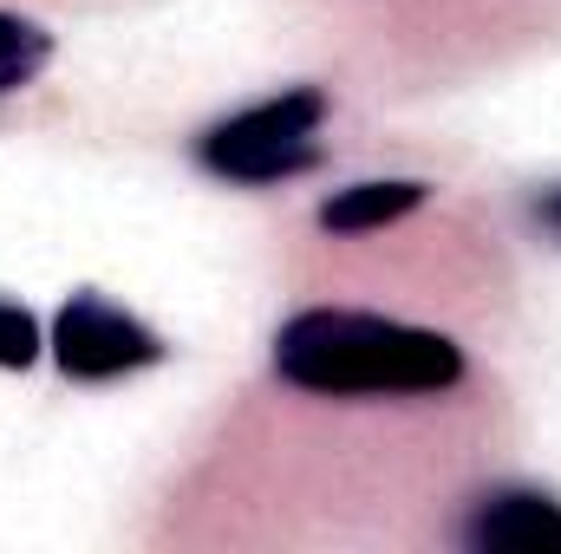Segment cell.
Segmentation results:
<instances>
[{"label": "cell", "mask_w": 561, "mask_h": 554, "mask_svg": "<svg viewBox=\"0 0 561 554\" xmlns=\"http://www.w3.org/2000/svg\"><path fill=\"white\" fill-rule=\"evenodd\" d=\"M46 346H53V366H59L66 379H79V385H105V379L150 372V366H163V353H170L138 313L112 307L105 293H72V300L59 307Z\"/></svg>", "instance_id": "cell-3"}, {"label": "cell", "mask_w": 561, "mask_h": 554, "mask_svg": "<svg viewBox=\"0 0 561 554\" xmlns=\"http://www.w3.org/2000/svg\"><path fill=\"white\" fill-rule=\"evenodd\" d=\"M320 125H327V92L320 85H287L262 105H242L216 118L196 138V163L222 183L268 189L287 176H307L320 163Z\"/></svg>", "instance_id": "cell-2"}, {"label": "cell", "mask_w": 561, "mask_h": 554, "mask_svg": "<svg viewBox=\"0 0 561 554\" xmlns=\"http://www.w3.org/2000/svg\"><path fill=\"white\" fill-rule=\"evenodd\" d=\"M536 216H542V222H549V229L561 235V189H549V196L536 203Z\"/></svg>", "instance_id": "cell-8"}, {"label": "cell", "mask_w": 561, "mask_h": 554, "mask_svg": "<svg viewBox=\"0 0 561 554\" xmlns=\"http://www.w3.org/2000/svg\"><path fill=\"white\" fill-rule=\"evenodd\" d=\"M463 549L477 554H561V503L549 489H483L463 516Z\"/></svg>", "instance_id": "cell-4"}, {"label": "cell", "mask_w": 561, "mask_h": 554, "mask_svg": "<svg viewBox=\"0 0 561 554\" xmlns=\"http://www.w3.org/2000/svg\"><path fill=\"white\" fill-rule=\"evenodd\" d=\"M53 59V33L39 20H20V13H0V99L26 92Z\"/></svg>", "instance_id": "cell-6"}, {"label": "cell", "mask_w": 561, "mask_h": 554, "mask_svg": "<svg viewBox=\"0 0 561 554\" xmlns=\"http://www.w3.org/2000/svg\"><path fill=\"white\" fill-rule=\"evenodd\" d=\"M275 379L307 399H437L463 385V346L412 320L307 307L280 320Z\"/></svg>", "instance_id": "cell-1"}, {"label": "cell", "mask_w": 561, "mask_h": 554, "mask_svg": "<svg viewBox=\"0 0 561 554\" xmlns=\"http://www.w3.org/2000/svg\"><path fill=\"white\" fill-rule=\"evenodd\" d=\"M39 353H46V333H39V320H33L26 307L0 300V372H26Z\"/></svg>", "instance_id": "cell-7"}, {"label": "cell", "mask_w": 561, "mask_h": 554, "mask_svg": "<svg viewBox=\"0 0 561 554\" xmlns=\"http://www.w3.org/2000/svg\"><path fill=\"white\" fill-rule=\"evenodd\" d=\"M424 196H431V183H419V176H366L320 203V229L327 235H379V229L405 222L412 209H424Z\"/></svg>", "instance_id": "cell-5"}]
</instances>
